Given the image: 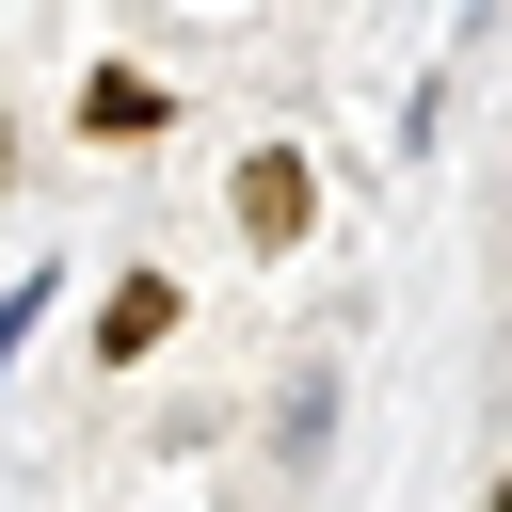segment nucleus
Wrapping results in <instances>:
<instances>
[{
  "mask_svg": "<svg viewBox=\"0 0 512 512\" xmlns=\"http://www.w3.org/2000/svg\"><path fill=\"white\" fill-rule=\"evenodd\" d=\"M224 208H240V240H256V256H288L320 192H304V160H288V144H240V176H224Z\"/></svg>",
  "mask_w": 512,
  "mask_h": 512,
  "instance_id": "obj_1",
  "label": "nucleus"
},
{
  "mask_svg": "<svg viewBox=\"0 0 512 512\" xmlns=\"http://www.w3.org/2000/svg\"><path fill=\"white\" fill-rule=\"evenodd\" d=\"M160 336H176V272H128V288L96 304V368H144Z\"/></svg>",
  "mask_w": 512,
  "mask_h": 512,
  "instance_id": "obj_2",
  "label": "nucleus"
},
{
  "mask_svg": "<svg viewBox=\"0 0 512 512\" xmlns=\"http://www.w3.org/2000/svg\"><path fill=\"white\" fill-rule=\"evenodd\" d=\"M80 128H96V144L160 128V80H144V64H96V80H80Z\"/></svg>",
  "mask_w": 512,
  "mask_h": 512,
  "instance_id": "obj_3",
  "label": "nucleus"
},
{
  "mask_svg": "<svg viewBox=\"0 0 512 512\" xmlns=\"http://www.w3.org/2000/svg\"><path fill=\"white\" fill-rule=\"evenodd\" d=\"M480 512H512V480H496V496H480Z\"/></svg>",
  "mask_w": 512,
  "mask_h": 512,
  "instance_id": "obj_4",
  "label": "nucleus"
},
{
  "mask_svg": "<svg viewBox=\"0 0 512 512\" xmlns=\"http://www.w3.org/2000/svg\"><path fill=\"white\" fill-rule=\"evenodd\" d=\"M0 176H16V144H0Z\"/></svg>",
  "mask_w": 512,
  "mask_h": 512,
  "instance_id": "obj_5",
  "label": "nucleus"
}]
</instances>
